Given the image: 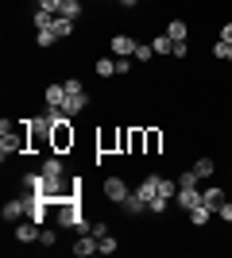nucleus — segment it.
Instances as JSON below:
<instances>
[{"instance_id":"c9c22d12","label":"nucleus","mask_w":232,"mask_h":258,"mask_svg":"<svg viewBox=\"0 0 232 258\" xmlns=\"http://www.w3.org/2000/svg\"><path fill=\"white\" fill-rule=\"evenodd\" d=\"M116 4H120V8H135V4H140V0H116Z\"/></svg>"},{"instance_id":"e433bc0d","label":"nucleus","mask_w":232,"mask_h":258,"mask_svg":"<svg viewBox=\"0 0 232 258\" xmlns=\"http://www.w3.org/2000/svg\"><path fill=\"white\" fill-rule=\"evenodd\" d=\"M228 201H232V193H228Z\"/></svg>"},{"instance_id":"f3484780","label":"nucleus","mask_w":232,"mask_h":258,"mask_svg":"<svg viewBox=\"0 0 232 258\" xmlns=\"http://www.w3.org/2000/svg\"><path fill=\"white\" fill-rule=\"evenodd\" d=\"M151 46H155V58H174V39H170V35L166 31H159L151 39Z\"/></svg>"},{"instance_id":"39448f33","label":"nucleus","mask_w":232,"mask_h":258,"mask_svg":"<svg viewBox=\"0 0 232 258\" xmlns=\"http://www.w3.org/2000/svg\"><path fill=\"white\" fill-rule=\"evenodd\" d=\"M135 43H140L135 35H128V31H116V35L109 39V54H112V58H132V54H135Z\"/></svg>"},{"instance_id":"cd10ccee","label":"nucleus","mask_w":232,"mask_h":258,"mask_svg":"<svg viewBox=\"0 0 232 258\" xmlns=\"http://www.w3.org/2000/svg\"><path fill=\"white\" fill-rule=\"evenodd\" d=\"M159 197H166V201H174V197H178V181L163 177V185H159Z\"/></svg>"},{"instance_id":"1a4fd4ad","label":"nucleus","mask_w":232,"mask_h":258,"mask_svg":"<svg viewBox=\"0 0 232 258\" xmlns=\"http://www.w3.org/2000/svg\"><path fill=\"white\" fill-rule=\"evenodd\" d=\"M62 112H66L70 119H77L81 112H89V93H85V89H77V93H66V104H62Z\"/></svg>"},{"instance_id":"f03ea898","label":"nucleus","mask_w":232,"mask_h":258,"mask_svg":"<svg viewBox=\"0 0 232 258\" xmlns=\"http://www.w3.org/2000/svg\"><path fill=\"white\" fill-rule=\"evenodd\" d=\"M105 154H120V123L97 127V158H105Z\"/></svg>"},{"instance_id":"2eb2a0df","label":"nucleus","mask_w":232,"mask_h":258,"mask_svg":"<svg viewBox=\"0 0 232 258\" xmlns=\"http://www.w3.org/2000/svg\"><path fill=\"white\" fill-rule=\"evenodd\" d=\"M224 201H228V197H224V189H221V185H201V205H209L213 212H217V208H221Z\"/></svg>"},{"instance_id":"f8f14e48","label":"nucleus","mask_w":232,"mask_h":258,"mask_svg":"<svg viewBox=\"0 0 232 258\" xmlns=\"http://www.w3.org/2000/svg\"><path fill=\"white\" fill-rule=\"evenodd\" d=\"M62 104H66V81H51V85L43 89V108L55 112V108H62Z\"/></svg>"},{"instance_id":"393cba45","label":"nucleus","mask_w":232,"mask_h":258,"mask_svg":"<svg viewBox=\"0 0 232 258\" xmlns=\"http://www.w3.org/2000/svg\"><path fill=\"white\" fill-rule=\"evenodd\" d=\"M166 208H170V201H166V197H155L151 205H147V216H166Z\"/></svg>"},{"instance_id":"c756f323","label":"nucleus","mask_w":232,"mask_h":258,"mask_svg":"<svg viewBox=\"0 0 232 258\" xmlns=\"http://www.w3.org/2000/svg\"><path fill=\"white\" fill-rule=\"evenodd\" d=\"M132 74V58H116V77H128Z\"/></svg>"},{"instance_id":"423d86ee","label":"nucleus","mask_w":232,"mask_h":258,"mask_svg":"<svg viewBox=\"0 0 232 258\" xmlns=\"http://www.w3.org/2000/svg\"><path fill=\"white\" fill-rule=\"evenodd\" d=\"M0 216H4V224H20V220H27V197H8L4 201V208H0Z\"/></svg>"},{"instance_id":"4468645a","label":"nucleus","mask_w":232,"mask_h":258,"mask_svg":"<svg viewBox=\"0 0 232 258\" xmlns=\"http://www.w3.org/2000/svg\"><path fill=\"white\" fill-rule=\"evenodd\" d=\"M159 185H163V173H144V181L135 185V193H140L147 205H151L155 197H159Z\"/></svg>"},{"instance_id":"0eeeda50","label":"nucleus","mask_w":232,"mask_h":258,"mask_svg":"<svg viewBox=\"0 0 232 258\" xmlns=\"http://www.w3.org/2000/svg\"><path fill=\"white\" fill-rule=\"evenodd\" d=\"M39 231H43V227L35 224V220H20V224H12V235H16V243H20V247L39 243Z\"/></svg>"},{"instance_id":"b1692460","label":"nucleus","mask_w":232,"mask_h":258,"mask_svg":"<svg viewBox=\"0 0 232 258\" xmlns=\"http://www.w3.org/2000/svg\"><path fill=\"white\" fill-rule=\"evenodd\" d=\"M135 62H155V46L151 43H135V54H132Z\"/></svg>"},{"instance_id":"ddd939ff","label":"nucleus","mask_w":232,"mask_h":258,"mask_svg":"<svg viewBox=\"0 0 232 258\" xmlns=\"http://www.w3.org/2000/svg\"><path fill=\"white\" fill-rule=\"evenodd\" d=\"M120 212L128 216V220H144V216H147V201H144V197H140V193L132 189V193H128V201L120 205Z\"/></svg>"},{"instance_id":"5701e85b","label":"nucleus","mask_w":232,"mask_h":258,"mask_svg":"<svg viewBox=\"0 0 232 258\" xmlns=\"http://www.w3.org/2000/svg\"><path fill=\"white\" fill-rule=\"evenodd\" d=\"M58 16H70V20H81V16H85V4H81V0H62V12H58Z\"/></svg>"},{"instance_id":"72a5a7b5","label":"nucleus","mask_w":232,"mask_h":258,"mask_svg":"<svg viewBox=\"0 0 232 258\" xmlns=\"http://www.w3.org/2000/svg\"><path fill=\"white\" fill-rule=\"evenodd\" d=\"M221 43H232V20L221 23Z\"/></svg>"},{"instance_id":"6e6552de","label":"nucleus","mask_w":232,"mask_h":258,"mask_svg":"<svg viewBox=\"0 0 232 258\" xmlns=\"http://www.w3.org/2000/svg\"><path fill=\"white\" fill-rule=\"evenodd\" d=\"M144 139H147V158H163V147H166V131L163 127H144Z\"/></svg>"},{"instance_id":"a878e982","label":"nucleus","mask_w":232,"mask_h":258,"mask_svg":"<svg viewBox=\"0 0 232 258\" xmlns=\"http://www.w3.org/2000/svg\"><path fill=\"white\" fill-rule=\"evenodd\" d=\"M116 250H120V239H116V235L109 231V235L101 239V254H116Z\"/></svg>"},{"instance_id":"2f4dec72","label":"nucleus","mask_w":232,"mask_h":258,"mask_svg":"<svg viewBox=\"0 0 232 258\" xmlns=\"http://www.w3.org/2000/svg\"><path fill=\"white\" fill-rule=\"evenodd\" d=\"M39 8H43V12H55V16H58V12H62V0H39Z\"/></svg>"},{"instance_id":"c85d7f7f","label":"nucleus","mask_w":232,"mask_h":258,"mask_svg":"<svg viewBox=\"0 0 232 258\" xmlns=\"http://www.w3.org/2000/svg\"><path fill=\"white\" fill-rule=\"evenodd\" d=\"M178 185H201V177L194 170H182V173H178Z\"/></svg>"},{"instance_id":"412c9836","label":"nucleus","mask_w":232,"mask_h":258,"mask_svg":"<svg viewBox=\"0 0 232 258\" xmlns=\"http://www.w3.org/2000/svg\"><path fill=\"white\" fill-rule=\"evenodd\" d=\"M51 31H55L58 39H70V35H74V20H70V16H55V23H51Z\"/></svg>"},{"instance_id":"4be33fe9","label":"nucleus","mask_w":232,"mask_h":258,"mask_svg":"<svg viewBox=\"0 0 232 258\" xmlns=\"http://www.w3.org/2000/svg\"><path fill=\"white\" fill-rule=\"evenodd\" d=\"M93 74L97 77H116V58H97V62H93Z\"/></svg>"},{"instance_id":"dca6fc26","label":"nucleus","mask_w":232,"mask_h":258,"mask_svg":"<svg viewBox=\"0 0 232 258\" xmlns=\"http://www.w3.org/2000/svg\"><path fill=\"white\" fill-rule=\"evenodd\" d=\"M190 170L198 173L201 181H209V177H217V162H213L209 154H198V158H194V166H190Z\"/></svg>"},{"instance_id":"473e14b6","label":"nucleus","mask_w":232,"mask_h":258,"mask_svg":"<svg viewBox=\"0 0 232 258\" xmlns=\"http://www.w3.org/2000/svg\"><path fill=\"white\" fill-rule=\"evenodd\" d=\"M217 216H221L224 224H232V201H224V205H221V208H217Z\"/></svg>"},{"instance_id":"20e7f679","label":"nucleus","mask_w":232,"mask_h":258,"mask_svg":"<svg viewBox=\"0 0 232 258\" xmlns=\"http://www.w3.org/2000/svg\"><path fill=\"white\" fill-rule=\"evenodd\" d=\"M39 173H43L47 181H62V177H70V170H66V154H47L43 162H39Z\"/></svg>"},{"instance_id":"9d476101","label":"nucleus","mask_w":232,"mask_h":258,"mask_svg":"<svg viewBox=\"0 0 232 258\" xmlns=\"http://www.w3.org/2000/svg\"><path fill=\"white\" fill-rule=\"evenodd\" d=\"M74 258H89V254H101V239L93 235V231H85V235H77L74 239Z\"/></svg>"},{"instance_id":"7ed1b4c3","label":"nucleus","mask_w":232,"mask_h":258,"mask_svg":"<svg viewBox=\"0 0 232 258\" xmlns=\"http://www.w3.org/2000/svg\"><path fill=\"white\" fill-rule=\"evenodd\" d=\"M101 193H105V201H109V205H124L132 189H128V181H124L120 173H109V177L101 181Z\"/></svg>"},{"instance_id":"9b49d317","label":"nucleus","mask_w":232,"mask_h":258,"mask_svg":"<svg viewBox=\"0 0 232 258\" xmlns=\"http://www.w3.org/2000/svg\"><path fill=\"white\" fill-rule=\"evenodd\" d=\"M174 205L182 208V212L198 208V205H201V185H178V197H174Z\"/></svg>"},{"instance_id":"f704fd0d","label":"nucleus","mask_w":232,"mask_h":258,"mask_svg":"<svg viewBox=\"0 0 232 258\" xmlns=\"http://www.w3.org/2000/svg\"><path fill=\"white\" fill-rule=\"evenodd\" d=\"M221 62H228V66H232V43H224V58H221Z\"/></svg>"},{"instance_id":"bb28decb","label":"nucleus","mask_w":232,"mask_h":258,"mask_svg":"<svg viewBox=\"0 0 232 258\" xmlns=\"http://www.w3.org/2000/svg\"><path fill=\"white\" fill-rule=\"evenodd\" d=\"M39 247H58V231H51V227H43V231H39Z\"/></svg>"},{"instance_id":"7c9ffc66","label":"nucleus","mask_w":232,"mask_h":258,"mask_svg":"<svg viewBox=\"0 0 232 258\" xmlns=\"http://www.w3.org/2000/svg\"><path fill=\"white\" fill-rule=\"evenodd\" d=\"M89 231H93L97 239H105V235H109V224H105V220H97V224H89Z\"/></svg>"},{"instance_id":"a211bd4d","label":"nucleus","mask_w":232,"mask_h":258,"mask_svg":"<svg viewBox=\"0 0 232 258\" xmlns=\"http://www.w3.org/2000/svg\"><path fill=\"white\" fill-rule=\"evenodd\" d=\"M166 35H170L174 43H190V23L182 20V16H174V20L166 23Z\"/></svg>"},{"instance_id":"f257e3e1","label":"nucleus","mask_w":232,"mask_h":258,"mask_svg":"<svg viewBox=\"0 0 232 258\" xmlns=\"http://www.w3.org/2000/svg\"><path fill=\"white\" fill-rule=\"evenodd\" d=\"M0 154H4V162L20 158V154H31V119L0 127Z\"/></svg>"},{"instance_id":"4c0bfd02","label":"nucleus","mask_w":232,"mask_h":258,"mask_svg":"<svg viewBox=\"0 0 232 258\" xmlns=\"http://www.w3.org/2000/svg\"><path fill=\"white\" fill-rule=\"evenodd\" d=\"M81 4H85V0H81Z\"/></svg>"},{"instance_id":"aec40b11","label":"nucleus","mask_w":232,"mask_h":258,"mask_svg":"<svg viewBox=\"0 0 232 258\" xmlns=\"http://www.w3.org/2000/svg\"><path fill=\"white\" fill-rule=\"evenodd\" d=\"M55 43H58V35L51 31V27H35V46H39V50H51Z\"/></svg>"},{"instance_id":"6ab92c4d","label":"nucleus","mask_w":232,"mask_h":258,"mask_svg":"<svg viewBox=\"0 0 232 258\" xmlns=\"http://www.w3.org/2000/svg\"><path fill=\"white\" fill-rule=\"evenodd\" d=\"M213 216H217V212H213L209 205H198V208H190V212H186V220H190L194 227H205V224L213 220Z\"/></svg>"}]
</instances>
